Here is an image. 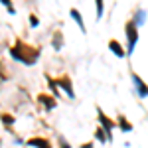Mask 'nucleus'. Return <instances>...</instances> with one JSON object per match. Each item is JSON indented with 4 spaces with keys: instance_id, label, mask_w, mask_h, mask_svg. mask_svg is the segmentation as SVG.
Returning <instances> with one entry per match:
<instances>
[{
    "instance_id": "nucleus-1",
    "label": "nucleus",
    "mask_w": 148,
    "mask_h": 148,
    "mask_svg": "<svg viewBox=\"0 0 148 148\" xmlns=\"http://www.w3.org/2000/svg\"><path fill=\"white\" fill-rule=\"evenodd\" d=\"M8 53H10L12 59L20 61L24 65H36L38 59H40V47L30 46V44H26L22 40H18V42L8 49Z\"/></svg>"
},
{
    "instance_id": "nucleus-2",
    "label": "nucleus",
    "mask_w": 148,
    "mask_h": 148,
    "mask_svg": "<svg viewBox=\"0 0 148 148\" xmlns=\"http://www.w3.org/2000/svg\"><path fill=\"white\" fill-rule=\"evenodd\" d=\"M125 36H126V53L128 56H132L134 53V47H136L138 44V28L134 26V22L132 20H128V22L125 24Z\"/></svg>"
},
{
    "instance_id": "nucleus-3",
    "label": "nucleus",
    "mask_w": 148,
    "mask_h": 148,
    "mask_svg": "<svg viewBox=\"0 0 148 148\" xmlns=\"http://www.w3.org/2000/svg\"><path fill=\"white\" fill-rule=\"evenodd\" d=\"M97 116H99V123H101V128L107 134V140H113V130L116 128V123H114L111 116H107V113L97 107Z\"/></svg>"
},
{
    "instance_id": "nucleus-4",
    "label": "nucleus",
    "mask_w": 148,
    "mask_h": 148,
    "mask_svg": "<svg viewBox=\"0 0 148 148\" xmlns=\"http://www.w3.org/2000/svg\"><path fill=\"white\" fill-rule=\"evenodd\" d=\"M130 81H132V91L136 95L138 99H146L148 97V85L146 81L140 79V75L134 73V71H130Z\"/></svg>"
},
{
    "instance_id": "nucleus-5",
    "label": "nucleus",
    "mask_w": 148,
    "mask_h": 148,
    "mask_svg": "<svg viewBox=\"0 0 148 148\" xmlns=\"http://www.w3.org/2000/svg\"><path fill=\"white\" fill-rule=\"evenodd\" d=\"M56 83H57V89H61V91L65 93L69 99H75L73 83H71V77H69V75H61L59 79H56Z\"/></svg>"
},
{
    "instance_id": "nucleus-6",
    "label": "nucleus",
    "mask_w": 148,
    "mask_h": 148,
    "mask_svg": "<svg viewBox=\"0 0 148 148\" xmlns=\"http://www.w3.org/2000/svg\"><path fill=\"white\" fill-rule=\"evenodd\" d=\"M38 103H40V105H44V109H46V111H53V109H56V105H57V101L51 97V95H47V93H40V95H38Z\"/></svg>"
},
{
    "instance_id": "nucleus-7",
    "label": "nucleus",
    "mask_w": 148,
    "mask_h": 148,
    "mask_svg": "<svg viewBox=\"0 0 148 148\" xmlns=\"http://www.w3.org/2000/svg\"><path fill=\"white\" fill-rule=\"evenodd\" d=\"M28 146H34V148H51V142L49 138H44V136H34V138H28L26 142Z\"/></svg>"
},
{
    "instance_id": "nucleus-8",
    "label": "nucleus",
    "mask_w": 148,
    "mask_h": 148,
    "mask_svg": "<svg viewBox=\"0 0 148 148\" xmlns=\"http://www.w3.org/2000/svg\"><path fill=\"white\" fill-rule=\"evenodd\" d=\"M63 44H65V42H63V32H61V30H56L53 36H51V47H53L56 51H59V49L63 47Z\"/></svg>"
},
{
    "instance_id": "nucleus-9",
    "label": "nucleus",
    "mask_w": 148,
    "mask_h": 148,
    "mask_svg": "<svg viewBox=\"0 0 148 148\" xmlns=\"http://www.w3.org/2000/svg\"><path fill=\"white\" fill-rule=\"evenodd\" d=\"M69 16L75 20V24L79 26L81 32H83V34H87V28H85V22H83V16L79 14V10H77V8H71V10H69Z\"/></svg>"
},
{
    "instance_id": "nucleus-10",
    "label": "nucleus",
    "mask_w": 148,
    "mask_h": 148,
    "mask_svg": "<svg viewBox=\"0 0 148 148\" xmlns=\"http://www.w3.org/2000/svg\"><path fill=\"white\" fill-rule=\"evenodd\" d=\"M109 49H111L116 57H125L126 56L125 47L121 46V42H116V40H109Z\"/></svg>"
},
{
    "instance_id": "nucleus-11",
    "label": "nucleus",
    "mask_w": 148,
    "mask_h": 148,
    "mask_svg": "<svg viewBox=\"0 0 148 148\" xmlns=\"http://www.w3.org/2000/svg\"><path fill=\"white\" fill-rule=\"evenodd\" d=\"M116 126H119V128H121V130H123L125 134L132 130V125H130V123L126 121V116H125V114H119V119H116Z\"/></svg>"
},
{
    "instance_id": "nucleus-12",
    "label": "nucleus",
    "mask_w": 148,
    "mask_h": 148,
    "mask_svg": "<svg viewBox=\"0 0 148 148\" xmlns=\"http://www.w3.org/2000/svg\"><path fill=\"white\" fill-rule=\"evenodd\" d=\"M132 22H134V26H136V28L144 26V22H146V12L142 10V8H138V10L134 12V16H132Z\"/></svg>"
},
{
    "instance_id": "nucleus-13",
    "label": "nucleus",
    "mask_w": 148,
    "mask_h": 148,
    "mask_svg": "<svg viewBox=\"0 0 148 148\" xmlns=\"http://www.w3.org/2000/svg\"><path fill=\"white\" fill-rule=\"evenodd\" d=\"M46 79H47V85H49V89H51V93H53V99H59V89H57V83H56V79H51L49 75H46Z\"/></svg>"
},
{
    "instance_id": "nucleus-14",
    "label": "nucleus",
    "mask_w": 148,
    "mask_h": 148,
    "mask_svg": "<svg viewBox=\"0 0 148 148\" xmlns=\"http://www.w3.org/2000/svg\"><path fill=\"white\" fill-rule=\"evenodd\" d=\"M95 8H97L95 18H97V20H101L103 16H105V2H103V0H95Z\"/></svg>"
},
{
    "instance_id": "nucleus-15",
    "label": "nucleus",
    "mask_w": 148,
    "mask_h": 148,
    "mask_svg": "<svg viewBox=\"0 0 148 148\" xmlns=\"http://www.w3.org/2000/svg\"><path fill=\"white\" fill-rule=\"evenodd\" d=\"M95 138H97V140H99L101 144H105V142H109V140H107V134H105V130H103L101 126H99V128L95 130Z\"/></svg>"
},
{
    "instance_id": "nucleus-16",
    "label": "nucleus",
    "mask_w": 148,
    "mask_h": 148,
    "mask_svg": "<svg viewBox=\"0 0 148 148\" xmlns=\"http://www.w3.org/2000/svg\"><path fill=\"white\" fill-rule=\"evenodd\" d=\"M0 119H2V123H4L6 126H12L14 123H16V119H14L12 114H6V113H2V114H0Z\"/></svg>"
},
{
    "instance_id": "nucleus-17",
    "label": "nucleus",
    "mask_w": 148,
    "mask_h": 148,
    "mask_svg": "<svg viewBox=\"0 0 148 148\" xmlns=\"http://www.w3.org/2000/svg\"><path fill=\"white\" fill-rule=\"evenodd\" d=\"M28 20H30V26H32V28H38V26H40V18H38L36 14H30Z\"/></svg>"
},
{
    "instance_id": "nucleus-18",
    "label": "nucleus",
    "mask_w": 148,
    "mask_h": 148,
    "mask_svg": "<svg viewBox=\"0 0 148 148\" xmlns=\"http://www.w3.org/2000/svg\"><path fill=\"white\" fill-rule=\"evenodd\" d=\"M0 2H2V4H4V6L8 8V14H12V16L16 14V10H14V6H12V0H0Z\"/></svg>"
},
{
    "instance_id": "nucleus-19",
    "label": "nucleus",
    "mask_w": 148,
    "mask_h": 148,
    "mask_svg": "<svg viewBox=\"0 0 148 148\" xmlns=\"http://www.w3.org/2000/svg\"><path fill=\"white\" fill-rule=\"evenodd\" d=\"M57 142H59V148H71V144H69L67 140H65V138H57Z\"/></svg>"
},
{
    "instance_id": "nucleus-20",
    "label": "nucleus",
    "mask_w": 148,
    "mask_h": 148,
    "mask_svg": "<svg viewBox=\"0 0 148 148\" xmlns=\"http://www.w3.org/2000/svg\"><path fill=\"white\" fill-rule=\"evenodd\" d=\"M79 148H95V142H85V144H81Z\"/></svg>"
}]
</instances>
